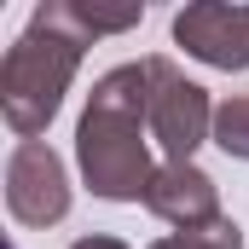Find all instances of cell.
Instances as JSON below:
<instances>
[{"label": "cell", "instance_id": "obj_5", "mask_svg": "<svg viewBox=\"0 0 249 249\" xmlns=\"http://www.w3.org/2000/svg\"><path fill=\"white\" fill-rule=\"evenodd\" d=\"M174 41L209 70H249V6L191 0L174 12Z\"/></svg>", "mask_w": 249, "mask_h": 249}, {"label": "cell", "instance_id": "obj_2", "mask_svg": "<svg viewBox=\"0 0 249 249\" xmlns=\"http://www.w3.org/2000/svg\"><path fill=\"white\" fill-rule=\"evenodd\" d=\"M99 29L81 0H41L29 12V29L6 47V64H0V116L18 139L47 133Z\"/></svg>", "mask_w": 249, "mask_h": 249}, {"label": "cell", "instance_id": "obj_8", "mask_svg": "<svg viewBox=\"0 0 249 249\" xmlns=\"http://www.w3.org/2000/svg\"><path fill=\"white\" fill-rule=\"evenodd\" d=\"M151 249H244V226L232 214H220L214 226H197V232H168Z\"/></svg>", "mask_w": 249, "mask_h": 249}, {"label": "cell", "instance_id": "obj_6", "mask_svg": "<svg viewBox=\"0 0 249 249\" xmlns=\"http://www.w3.org/2000/svg\"><path fill=\"white\" fill-rule=\"evenodd\" d=\"M145 209L180 232H197V226H214L220 220V186L197 168V162H162L151 174V191H145Z\"/></svg>", "mask_w": 249, "mask_h": 249}, {"label": "cell", "instance_id": "obj_7", "mask_svg": "<svg viewBox=\"0 0 249 249\" xmlns=\"http://www.w3.org/2000/svg\"><path fill=\"white\" fill-rule=\"evenodd\" d=\"M214 145L249 162V93H232L226 105H214Z\"/></svg>", "mask_w": 249, "mask_h": 249}, {"label": "cell", "instance_id": "obj_4", "mask_svg": "<svg viewBox=\"0 0 249 249\" xmlns=\"http://www.w3.org/2000/svg\"><path fill=\"white\" fill-rule=\"evenodd\" d=\"M6 209L18 226H58L70 214V174L47 139H18L6 157Z\"/></svg>", "mask_w": 249, "mask_h": 249}, {"label": "cell", "instance_id": "obj_9", "mask_svg": "<svg viewBox=\"0 0 249 249\" xmlns=\"http://www.w3.org/2000/svg\"><path fill=\"white\" fill-rule=\"evenodd\" d=\"M70 249H127L122 238H105V232H93V238H75Z\"/></svg>", "mask_w": 249, "mask_h": 249}, {"label": "cell", "instance_id": "obj_1", "mask_svg": "<svg viewBox=\"0 0 249 249\" xmlns=\"http://www.w3.org/2000/svg\"><path fill=\"white\" fill-rule=\"evenodd\" d=\"M151 64H116L93 81L87 110L75 122V168L105 203H145L151 191Z\"/></svg>", "mask_w": 249, "mask_h": 249}, {"label": "cell", "instance_id": "obj_3", "mask_svg": "<svg viewBox=\"0 0 249 249\" xmlns=\"http://www.w3.org/2000/svg\"><path fill=\"white\" fill-rule=\"evenodd\" d=\"M151 64V139L168 151V162H191L203 139H214V105L209 87L186 81L168 58H145Z\"/></svg>", "mask_w": 249, "mask_h": 249}]
</instances>
